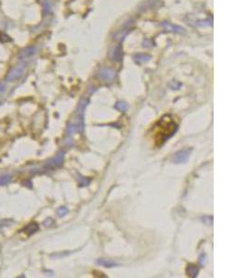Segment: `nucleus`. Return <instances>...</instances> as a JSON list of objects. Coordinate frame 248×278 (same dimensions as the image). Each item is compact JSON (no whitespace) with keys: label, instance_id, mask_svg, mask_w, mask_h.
<instances>
[{"label":"nucleus","instance_id":"1","mask_svg":"<svg viewBox=\"0 0 248 278\" xmlns=\"http://www.w3.org/2000/svg\"><path fill=\"white\" fill-rule=\"evenodd\" d=\"M178 130V125L169 119L168 116H165L159 122V130L156 133V141L159 146H162L166 140L174 135Z\"/></svg>","mask_w":248,"mask_h":278},{"label":"nucleus","instance_id":"2","mask_svg":"<svg viewBox=\"0 0 248 278\" xmlns=\"http://www.w3.org/2000/svg\"><path fill=\"white\" fill-rule=\"evenodd\" d=\"M191 154H192V148H185V149L179 150L173 156L172 161L177 164L184 163L189 160Z\"/></svg>","mask_w":248,"mask_h":278},{"label":"nucleus","instance_id":"3","mask_svg":"<svg viewBox=\"0 0 248 278\" xmlns=\"http://www.w3.org/2000/svg\"><path fill=\"white\" fill-rule=\"evenodd\" d=\"M98 77L101 80H103V81H105V82H110L115 77V71L113 69L103 68L98 71Z\"/></svg>","mask_w":248,"mask_h":278},{"label":"nucleus","instance_id":"4","mask_svg":"<svg viewBox=\"0 0 248 278\" xmlns=\"http://www.w3.org/2000/svg\"><path fill=\"white\" fill-rule=\"evenodd\" d=\"M23 71H24V66L21 65H21H18V66H16V67H14V68H12V69L10 70V71L8 72V74L7 80L9 81V82H11V81H14V80L20 78V77L21 76V75H22Z\"/></svg>","mask_w":248,"mask_h":278},{"label":"nucleus","instance_id":"5","mask_svg":"<svg viewBox=\"0 0 248 278\" xmlns=\"http://www.w3.org/2000/svg\"><path fill=\"white\" fill-rule=\"evenodd\" d=\"M88 105V101L86 100H82L80 104H79V107H78V109H77V116H78V129L80 132H83L84 130V110H85V108Z\"/></svg>","mask_w":248,"mask_h":278},{"label":"nucleus","instance_id":"6","mask_svg":"<svg viewBox=\"0 0 248 278\" xmlns=\"http://www.w3.org/2000/svg\"><path fill=\"white\" fill-rule=\"evenodd\" d=\"M63 157H64V153L63 152H60L54 159H52L50 161L47 163V165L49 167H59L60 166L61 164H63Z\"/></svg>","mask_w":248,"mask_h":278},{"label":"nucleus","instance_id":"7","mask_svg":"<svg viewBox=\"0 0 248 278\" xmlns=\"http://www.w3.org/2000/svg\"><path fill=\"white\" fill-rule=\"evenodd\" d=\"M186 273H187L188 276L190 277H196L198 273H199V267L196 264L190 263L188 264L187 269H186Z\"/></svg>","mask_w":248,"mask_h":278},{"label":"nucleus","instance_id":"8","mask_svg":"<svg viewBox=\"0 0 248 278\" xmlns=\"http://www.w3.org/2000/svg\"><path fill=\"white\" fill-rule=\"evenodd\" d=\"M110 56L111 58L113 60H115V61H119L121 60L122 58V52H121V49H120V46H117L115 47H114L113 49L111 50V53H110Z\"/></svg>","mask_w":248,"mask_h":278},{"label":"nucleus","instance_id":"9","mask_svg":"<svg viewBox=\"0 0 248 278\" xmlns=\"http://www.w3.org/2000/svg\"><path fill=\"white\" fill-rule=\"evenodd\" d=\"M97 264L101 265V266H104L106 268H111V267H114V266H118V263L113 261H110V260H104V259H98L97 260Z\"/></svg>","mask_w":248,"mask_h":278},{"label":"nucleus","instance_id":"10","mask_svg":"<svg viewBox=\"0 0 248 278\" xmlns=\"http://www.w3.org/2000/svg\"><path fill=\"white\" fill-rule=\"evenodd\" d=\"M162 26L167 30V31H170V32H173V33H182L183 32V29L179 26H177V25H173L169 22H163L162 23Z\"/></svg>","mask_w":248,"mask_h":278},{"label":"nucleus","instance_id":"11","mask_svg":"<svg viewBox=\"0 0 248 278\" xmlns=\"http://www.w3.org/2000/svg\"><path fill=\"white\" fill-rule=\"evenodd\" d=\"M135 60L138 61L140 63H144V62H147L151 59V56L149 55H146V54H138L134 57Z\"/></svg>","mask_w":248,"mask_h":278},{"label":"nucleus","instance_id":"12","mask_svg":"<svg viewBox=\"0 0 248 278\" xmlns=\"http://www.w3.org/2000/svg\"><path fill=\"white\" fill-rule=\"evenodd\" d=\"M114 109H117V110H119V111L125 112V111L127 110L128 106H127V104L125 103V102H117V103L115 104V106H114Z\"/></svg>","mask_w":248,"mask_h":278},{"label":"nucleus","instance_id":"13","mask_svg":"<svg viewBox=\"0 0 248 278\" xmlns=\"http://www.w3.org/2000/svg\"><path fill=\"white\" fill-rule=\"evenodd\" d=\"M58 213H59L60 216H64V215H66V214L68 213V210L66 208H64V207H61V208H60L58 210Z\"/></svg>","mask_w":248,"mask_h":278},{"label":"nucleus","instance_id":"14","mask_svg":"<svg viewBox=\"0 0 248 278\" xmlns=\"http://www.w3.org/2000/svg\"><path fill=\"white\" fill-rule=\"evenodd\" d=\"M10 178L8 175H5V176H2L1 178H0V185H6L9 182Z\"/></svg>","mask_w":248,"mask_h":278},{"label":"nucleus","instance_id":"15","mask_svg":"<svg viewBox=\"0 0 248 278\" xmlns=\"http://www.w3.org/2000/svg\"><path fill=\"white\" fill-rule=\"evenodd\" d=\"M5 90V85L0 84V92H3Z\"/></svg>","mask_w":248,"mask_h":278}]
</instances>
